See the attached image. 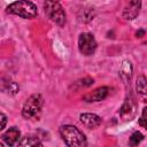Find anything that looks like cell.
Segmentation results:
<instances>
[{"label":"cell","instance_id":"6da1fadb","mask_svg":"<svg viewBox=\"0 0 147 147\" xmlns=\"http://www.w3.org/2000/svg\"><path fill=\"white\" fill-rule=\"evenodd\" d=\"M60 134L68 147H87V140L85 134L74 125H62L60 127Z\"/></svg>","mask_w":147,"mask_h":147},{"label":"cell","instance_id":"7a4b0ae2","mask_svg":"<svg viewBox=\"0 0 147 147\" xmlns=\"http://www.w3.org/2000/svg\"><path fill=\"white\" fill-rule=\"evenodd\" d=\"M8 14L17 15L22 18L30 20L33 18L38 15V8L37 6L28 0H22V1H15L11 2L7 8H6Z\"/></svg>","mask_w":147,"mask_h":147},{"label":"cell","instance_id":"3957f363","mask_svg":"<svg viewBox=\"0 0 147 147\" xmlns=\"http://www.w3.org/2000/svg\"><path fill=\"white\" fill-rule=\"evenodd\" d=\"M42 106H44V99L40 94L30 95L25 100L22 107V116L25 119H30V121L38 119L41 114Z\"/></svg>","mask_w":147,"mask_h":147},{"label":"cell","instance_id":"277c9868","mask_svg":"<svg viewBox=\"0 0 147 147\" xmlns=\"http://www.w3.org/2000/svg\"><path fill=\"white\" fill-rule=\"evenodd\" d=\"M44 11H45L46 16L52 22L57 24L59 26H63L65 24L67 15H65V11H64V9L60 2L51 1V0L45 1L44 2Z\"/></svg>","mask_w":147,"mask_h":147},{"label":"cell","instance_id":"5b68a950","mask_svg":"<svg viewBox=\"0 0 147 147\" xmlns=\"http://www.w3.org/2000/svg\"><path fill=\"white\" fill-rule=\"evenodd\" d=\"M96 47H98V44H96V40L93 34H91L88 32H83L79 34L78 48L83 55L90 56V55L94 54Z\"/></svg>","mask_w":147,"mask_h":147},{"label":"cell","instance_id":"8992f818","mask_svg":"<svg viewBox=\"0 0 147 147\" xmlns=\"http://www.w3.org/2000/svg\"><path fill=\"white\" fill-rule=\"evenodd\" d=\"M137 114V102L136 99L129 94L124 100L122 107L119 108V116L124 121H131Z\"/></svg>","mask_w":147,"mask_h":147},{"label":"cell","instance_id":"52a82bcc","mask_svg":"<svg viewBox=\"0 0 147 147\" xmlns=\"http://www.w3.org/2000/svg\"><path fill=\"white\" fill-rule=\"evenodd\" d=\"M109 92H110L109 87L101 86V87H98V88H95L94 91H92L90 93H86L83 96V100L86 101V102H98V101H101V100L106 99L108 96Z\"/></svg>","mask_w":147,"mask_h":147},{"label":"cell","instance_id":"ba28073f","mask_svg":"<svg viewBox=\"0 0 147 147\" xmlns=\"http://www.w3.org/2000/svg\"><path fill=\"white\" fill-rule=\"evenodd\" d=\"M79 121L87 129H95L99 125H101V123H102V118L100 116H98L96 114H92V113L80 114L79 115Z\"/></svg>","mask_w":147,"mask_h":147},{"label":"cell","instance_id":"9c48e42d","mask_svg":"<svg viewBox=\"0 0 147 147\" xmlns=\"http://www.w3.org/2000/svg\"><path fill=\"white\" fill-rule=\"evenodd\" d=\"M20 137H21V132L17 127L13 126V127H9L6 132L2 133L1 138H2V141L5 144H7L9 147H14L17 142H20Z\"/></svg>","mask_w":147,"mask_h":147},{"label":"cell","instance_id":"30bf717a","mask_svg":"<svg viewBox=\"0 0 147 147\" xmlns=\"http://www.w3.org/2000/svg\"><path fill=\"white\" fill-rule=\"evenodd\" d=\"M132 72H133V67L131 61L129 60H124L122 62L121 69H119V77L122 79V82L124 83V85H129L131 83V78H132Z\"/></svg>","mask_w":147,"mask_h":147},{"label":"cell","instance_id":"8fae6325","mask_svg":"<svg viewBox=\"0 0 147 147\" xmlns=\"http://www.w3.org/2000/svg\"><path fill=\"white\" fill-rule=\"evenodd\" d=\"M140 7H141V1H130L123 10V17L129 21L134 20L139 15Z\"/></svg>","mask_w":147,"mask_h":147},{"label":"cell","instance_id":"7c38bea8","mask_svg":"<svg viewBox=\"0 0 147 147\" xmlns=\"http://www.w3.org/2000/svg\"><path fill=\"white\" fill-rule=\"evenodd\" d=\"M16 147H44V145L38 138L29 136V137L22 138Z\"/></svg>","mask_w":147,"mask_h":147},{"label":"cell","instance_id":"4fadbf2b","mask_svg":"<svg viewBox=\"0 0 147 147\" xmlns=\"http://www.w3.org/2000/svg\"><path fill=\"white\" fill-rule=\"evenodd\" d=\"M2 90H3L6 93H8V94L14 95V94H16V93L18 92L20 86L17 85V83L11 82L10 79H8L7 83H5V82L2 80Z\"/></svg>","mask_w":147,"mask_h":147},{"label":"cell","instance_id":"5bb4252c","mask_svg":"<svg viewBox=\"0 0 147 147\" xmlns=\"http://www.w3.org/2000/svg\"><path fill=\"white\" fill-rule=\"evenodd\" d=\"M136 90L138 92V94L141 96L145 91L147 90V78L144 76V75H140L138 78H137V82H136Z\"/></svg>","mask_w":147,"mask_h":147},{"label":"cell","instance_id":"9a60e30c","mask_svg":"<svg viewBox=\"0 0 147 147\" xmlns=\"http://www.w3.org/2000/svg\"><path fill=\"white\" fill-rule=\"evenodd\" d=\"M142 140H144L142 133L139 132V131H134V132L130 136V138H129V146H130V147H137Z\"/></svg>","mask_w":147,"mask_h":147},{"label":"cell","instance_id":"2e32d148","mask_svg":"<svg viewBox=\"0 0 147 147\" xmlns=\"http://www.w3.org/2000/svg\"><path fill=\"white\" fill-rule=\"evenodd\" d=\"M94 17V10L91 9V8H86V9H83V16L80 18V21H83L84 23H87L90 21H92Z\"/></svg>","mask_w":147,"mask_h":147},{"label":"cell","instance_id":"e0dca14e","mask_svg":"<svg viewBox=\"0 0 147 147\" xmlns=\"http://www.w3.org/2000/svg\"><path fill=\"white\" fill-rule=\"evenodd\" d=\"M139 125L147 130V107H145L142 109L141 116L139 117Z\"/></svg>","mask_w":147,"mask_h":147},{"label":"cell","instance_id":"ac0fdd59","mask_svg":"<svg viewBox=\"0 0 147 147\" xmlns=\"http://www.w3.org/2000/svg\"><path fill=\"white\" fill-rule=\"evenodd\" d=\"M93 82H94V80H93L92 78H84V79L79 80L78 84H79L80 86H85V87H86V86H91V85L93 84Z\"/></svg>","mask_w":147,"mask_h":147},{"label":"cell","instance_id":"d6986e66","mask_svg":"<svg viewBox=\"0 0 147 147\" xmlns=\"http://www.w3.org/2000/svg\"><path fill=\"white\" fill-rule=\"evenodd\" d=\"M0 116H1V126H0V130H3L5 126H6V123H7V116L3 113H1Z\"/></svg>","mask_w":147,"mask_h":147},{"label":"cell","instance_id":"ffe728a7","mask_svg":"<svg viewBox=\"0 0 147 147\" xmlns=\"http://www.w3.org/2000/svg\"><path fill=\"white\" fill-rule=\"evenodd\" d=\"M144 34H145V31H144V30H139V31H137V33H136V36L139 37V38H141Z\"/></svg>","mask_w":147,"mask_h":147},{"label":"cell","instance_id":"44dd1931","mask_svg":"<svg viewBox=\"0 0 147 147\" xmlns=\"http://www.w3.org/2000/svg\"><path fill=\"white\" fill-rule=\"evenodd\" d=\"M140 98L142 99V101H144V102H147V90L145 91V93H144V94H142Z\"/></svg>","mask_w":147,"mask_h":147},{"label":"cell","instance_id":"7402d4cb","mask_svg":"<svg viewBox=\"0 0 147 147\" xmlns=\"http://www.w3.org/2000/svg\"><path fill=\"white\" fill-rule=\"evenodd\" d=\"M0 147H3V145H1V146H0Z\"/></svg>","mask_w":147,"mask_h":147}]
</instances>
